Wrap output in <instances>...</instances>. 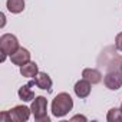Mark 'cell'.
I'll return each instance as SVG.
<instances>
[{"label":"cell","instance_id":"obj_11","mask_svg":"<svg viewBox=\"0 0 122 122\" xmlns=\"http://www.w3.org/2000/svg\"><path fill=\"white\" fill-rule=\"evenodd\" d=\"M39 73V66L36 62H27L26 65L20 66V75L25 76V78H35L36 75Z\"/></svg>","mask_w":122,"mask_h":122},{"label":"cell","instance_id":"obj_9","mask_svg":"<svg viewBox=\"0 0 122 122\" xmlns=\"http://www.w3.org/2000/svg\"><path fill=\"white\" fill-rule=\"evenodd\" d=\"M35 85V81H32V82H29V83H26V85H23V86H20L19 88V91H17V95H19V99L20 101H23V102H30V101H33L36 96H35V92L32 91V86Z\"/></svg>","mask_w":122,"mask_h":122},{"label":"cell","instance_id":"obj_7","mask_svg":"<svg viewBox=\"0 0 122 122\" xmlns=\"http://www.w3.org/2000/svg\"><path fill=\"white\" fill-rule=\"evenodd\" d=\"M73 91H75V95H76L78 98L85 99V98H88V96L91 95V91H92V83H91V82H88L86 79H83V78H82L81 81H78V82L75 83Z\"/></svg>","mask_w":122,"mask_h":122},{"label":"cell","instance_id":"obj_14","mask_svg":"<svg viewBox=\"0 0 122 122\" xmlns=\"http://www.w3.org/2000/svg\"><path fill=\"white\" fill-rule=\"evenodd\" d=\"M115 47H116L119 52H122V32L118 33L116 37H115Z\"/></svg>","mask_w":122,"mask_h":122},{"label":"cell","instance_id":"obj_4","mask_svg":"<svg viewBox=\"0 0 122 122\" xmlns=\"http://www.w3.org/2000/svg\"><path fill=\"white\" fill-rule=\"evenodd\" d=\"M32 115L37 122H50L47 116V99L45 96H36L30 105Z\"/></svg>","mask_w":122,"mask_h":122},{"label":"cell","instance_id":"obj_5","mask_svg":"<svg viewBox=\"0 0 122 122\" xmlns=\"http://www.w3.org/2000/svg\"><path fill=\"white\" fill-rule=\"evenodd\" d=\"M103 83L109 91H118L122 86V72H108L103 78Z\"/></svg>","mask_w":122,"mask_h":122},{"label":"cell","instance_id":"obj_13","mask_svg":"<svg viewBox=\"0 0 122 122\" xmlns=\"http://www.w3.org/2000/svg\"><path fill=\"white\" fill-rule=\"evenodd\" d=\"M108 122H122V109L121 108H112L108 111L106 115Z\"/></svg>","mask_w":122,"mask_h":122},{"label":"cell","instance_id":"obj_3","mask_svg":"<svg viewBox=\"0 0 122 122\" xmlns=\"http://www.w3.org/2000/svg\"><path fill=\"white\" fill-rule=\"evenodd\" d=\"M19 47H20V45H19V40H17V37L15 35H12V33L2 35V36H0V50H2V59H0V60L5 62L6 57L10 56V55H13Z\"/></svg>","mask_w":122,"mask_h":122},{"label":"cell","instance_id":"obj_6","mask_svg":"<svg viewBox=\"0 0 122 122\" xmlns=\"http://www.w3.org/2000/svg\"><path fill=\"white\" fill-rule=\"evenodd\" d=\"M10 60L13 65L20 68V66L26 65L27 62H30V52L25 47H19L13 55H10Z\"/></svg>","mask_w":122,"mask_h":122},{"label":"cell","instance_id":"obj_10","mask_svg":"<svg viewBox=\"0 0 122 122\" xmlns=\"http://www.w3.org/2000/svg\"><path fill=\"white\" fill-rule=\"evenodd\" d=\"M82 78L86 79L88 82H91L92 85H98L102 82V73L98 69H92V68H86L82 71Z\"/></svg>","mask_w":122,"mask_h":122},{"label":"cell","instance_id":"obj_12","mask_svg":"<svg viewBox=\"0 0 122 122\" xmlns=\"http://www.w3.org/2000/svg\"><path fill=\"white\" fill-rule=\"evenodd\" d=\"M25 0H7L6 2V7L10 13L13 15H19L25 10Z\"/></svg>","mask_w":122,"mask_h":122},{"label":"cell","instance_id":"obj_1","mask_svg":"<svg viewBox=\"0 0 122 122\" xmlns=\"http://www.w3.org/2000/svg\"><path fill=\"white\" fill-rule=\"evenodd\" d=\"M73 109V99L69 93L60 92L52 101V115L55 118H63Z\"/></svg>","mask_w":122,"mask_h":122},{"label":"cell","instance_id":"obj_16","mask_svg":"<svg viewBox=\"0 0 122 122\" xmlns=\"http://www.w3.org/2000/svg\"><path fill=\"white\" fill-rule=\"evenodd\" d=\"M121 72H122V62H121Z\"/></svg>","mask_w":122,"mask_h":122},{"label":"cell","instance_id":"obj_17","mask_svg":"<svg viewBox=\"0 0 122 122\" xmlns=\"http://www.w3.org/2000/svg\"><path fill=\"white\" fill-rule=\"evenodd\" d=\"M121 109H122V103H121Z\"/></svg>","mask_w":122,"mask_h":122},{"label":"cell","instance_id":"obj_15","mask_svg":"<svg viewBox=\"0 0 122 122\" xmlns=\"http://www.w3.org/2000/svg\"><path fill=\"white\" fill-rule=\"evenodd\" d=\"M71 121H83V122H86L88 119H86V116H83V115H75V116L71 118Z\"/></svg>","mask_w":122,"mask_h":122},{"label":"cell","instance_id":"obj_8","mask_svg":"<svg viewBox=\"0 0 122 122\" xmlns=\"http://www.w3.org/2000/svg\"><path fill=\"white\" fill-rule=\"evenodd\" d=\"M35 85H36L39 89L52 92V85H53V82H52L50 76H49L46 72H39V73L35 76Z\"/></svg>","mask_w":122,"mask_h":122},{"label":"cell","instance_id":"obj_2","mask_svg":"<svg viewBox=\"0 0 122 122\" xmlns=\"http://www.w3.org/2000/svg\"><path fill=\"white\" fill-rule=\"evenodd\" d=\"M30 113H32V109L25 106V105H17L15 108H12L10 111H6V112H2L0 115V119L2 121H7V122H26L29 121L30 118Z\"/></svg>","mask_w":122,"mask_h":122}]
</instances>
